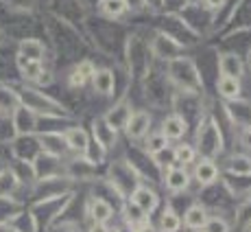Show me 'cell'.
Returning a JSON list of instances; mask_svg holds the SVG:
<instances>
[{"mask_svg":"<svg viewBox=\"0 0 251 232\" xmlns=\"http://www.w3.org/2000/svg\"><path fill=\"white\" fill-rule=\"evenodd\" d=\"M168 77L179 90L186 94H197L201 92V75L197 70V66L190 59L183 57H175L171 59V68H168Z\"/></svg>","mask_w":251,"mask_h":232,"instance_id":"obj_4","label":"cell"},{"mask_svg":"<svg viewBox=\"0 0 251 232\" xmlns=\"http://www.w3.org/2000/svg\"><path fill=\"white\" fill-rule=\"evenodd\" d=\"M114 206L100 195H92L88 206H85V215H88L90 224H107L114 219Z\"/></svg>","mask_w":251,"mask_h":232,"instance_id":"obj_11","label":"cell"},{"mask_svg":"<svg viewBox=\"0 0 251 232\" xmlns=\"http://www.w3.org/2000/svg\"><path fill=\"white\" fill-rule=\"evenodd\" d=\"M157 230L160 232H179L181 230V217L175 212L173 206H166L157 221Z\"/></svg>","mask_w":251,"mask_h":232,"instance_id":"obj_26","label":"cell"},{"mask_svg":"<svg viewBox=\"0 0 251 232\" xmlns=\"http://www.w3.org/2000/svg\"><path fill=\"white\" fill-rule=\"evenodd\" d=\"M153 53L157 57H164V59H175L177 53L181 51V44L175 40L173 35H166V33H160V35L153 40Z\"/></svg>","mask_w":251,"mask_h":232,"instance_id":"obj_18","label":"cell"},{"mask_svg":"<svg viewBox=\"0 0 251 232\" xmlns=\"http://www.w3.org/2000/svg\"><path fill=\"white\" fill-rule=\"evenodd\" d=\"M61 134H64V140H66V145H68V151L70 153H75V156H88L92 138H90V134L85 132L83 127L72 125V127L64 129Z\"/></svg>","mask_w":251,"mask_h":232,"instance_id":"obj_10","label":"cell"},{"mask_svg":"<svg viewBox=\"0 0 251 232\" xmlns=\"http://www.w3.org/2000/svg\"><path fill=\"white\" fill-rule=\"evenodd\" d=\"M88 232H109V226L107 224H90Z\"/></svg>","mask_w":251,"mask_h":232,"instance_id":"obj_39","label":"cell"},{"mask_svg":"<svg viewBox=\"0 0 251 232\" xmlns=\"http://www.w3.org/2000/svg\"><path fill=\"white\" fill-rule=\"evenodd\" d=\"M140 184H142V173H140L138 169L133 167V162L127 160V158L114 162V167L109 169L107 186L112 188L120 200H123V197H129Z\"/></svg>","mask_w":251,"mask_h":232,"instance_id":"obj_2","label":"cell"},{"mask_svg":"<svg viewBox=\"0 0 251 232\" xmlns=\"http://www.w3.org/2000/svg\"><path fill=\"white\" fill-rule=\"evenodd\" d=\"M0 232H16V226L13 224H2V221H0Z\"/></svg>","mask_w":251,"mask_h":232,"instance_id":"obj_40","label":"cell"},{"mask_svg":"<svg viewBox=\"0 0 251 232\" xmlns=\"http://www.w3.org/2000/svg\"><path fill=\"white\" fill-rule=\"evenodd\" d=\"M24 208L18 200H13V197H0V221L2 224H16Z\"/></svg>","mask_w":251,"mask_h":232,"instance_id":"obj_24","label":"cell"},{"mask_svg":"<svg viewBox=\"0 0 251 232\" xmlns=\"http://www.w3.org/2000/svg\"><path fill=\"white\" fill-rule=\"evenodd\" d=\"M18 55L24 57L26 61H37V64H42V59H44V55H46V48L37 37H26V40L20 42Z\"/></svg>","mask_w":251,"mask_h":232,"instance_id":"obj_20","label":"cell"},{"mask_svg":"<svg viewBox=\"0 0 251 232\" xmlns=\"http://www.w3.org/2000/svg\"><path fill=\"white\" fill-rule=\"evenodd\" d=\"M149 132H151V114L144 112V110L133 112L131 118H129V123L125 125V134H127V138L133 140V143L144 140L149 136Z\"/></svg>","mask_w":251,"mask_h":232,"instance_id":"obj_13","label":"cell"},{"mask_svg":"<svg viewBox=\"0 0 251 232\" xmlns=\"http://www.w3.org/2000/svg\"><path fill=\"white\" fill-rule=\"evenodd\" d=\"M20 96H18V90L9 88V86H0V116H11L20 108Z\"/></svg>","mask_w":251,"mask_h":232,"instance_id":"obj_22","label":"cell"},{"mask_svg":"<svg viewBox=\"0 0 251 232\" xmlns=\"http://www.w3.org/2000/svg\"><path fill=\"white\" fill-rule=\"evenodd\" d=\"M192 147H195L197 156L205 158V160H216L223 153V132L214 120V116H201Z\"/></svg>","mask_w":251,"mask_h":232,"instance_id":"obj_1","label":"cell"},{"mask_svg":"<svg viewBox=\"0 0 251 232\" xmlns=\"http://www.w3.org/2000/svg\"><path fill=\"white\" fill-rule=\"evenodd\" d=\"M22 184L18 182L16 173L9 169V164L0 171V197H13L16 200V191L20 188Z\"/></svg>","mask_w":251,"mask_h":232,"instance_id":"obj_25","label":"cell"},{"mask_svg":"<svg viewBox=\"0 0 251 232\" xmlns=\"http://www.w3.org/2000/svg\"><path fill=\"white\" fill-rule=\"evenodd\" d=\"M92 88H94L99 94H103V96L112 94L114 92V72L109 68L94 70V75H92Z\"/></svg>","mask_w":251,"mask_h":232,"instance_id":"obj_23","label":"cell"},{"mask_svg":"<svg viewBox=\"0 0 251 232\" xmlns=\"http://www.w3.org/2000/svg\"><path fill=\"white\" fill-rule=\"evenodd\" d=\"M127 202H131V204L138 206L147 217H151L153 212L157 210V206H160V195L155 193V188H151L147 184H140L136 191L127 197Z\"/></svg>","mask_w":251,"mask_h":232,"instance_id":"obj_9","label":"cell"},{"mask_svg":"<svg viewBox=\"0 0 251 232\" xmlns=\"http://www.w3.org/2000/svg\"><path fill=\"white\" fill-rule=\"evenodd\" d=\"M16 232H20V230H16Z\"/></svg>","mask_w":251,"mask_h":232,"instance_id":"obj_42","label":"cell"},{"mask_svg":"<svg viewBox=\"0 0 251 232\" xmlns=\"http://www.w3.org/2000/svg\"><path fill=\"white\" fill-rule=\"evenodd\" d=\"M133 232H160V230H157V226H153L151 221H144L138 228H133Z\"/></svg>","mask_w":251,"mask_h":232,"instance_id":"obj_38","label":"cell"},{"mask_svg":"<svg viewBox=\"0 0 251 232\" xmlns=\"http://www.w3.org/2000/svg\"><path fill=\"white\" fill-rule=\"evenodd\" d=\"M234 226L238 232H251V195L234 212Z\"/></svg>","mask_w":251,"mask_h":232,"instance_id":"obj_29","label":"cell"},{"mask_svg":"<svg viewBox=\"0 0 251 232\" xmlns=\"http://www.w3.org/2000/svg\"><path fill=\"white\" fill-rule=\"evenodd\" d=\"M216 90L223 99L227 101H236L240 96V79H231V77H221L216 81Z\"/></svg>","mask_w":251,"mask_h":232,"instance_id":"obj_30","label":"cell"},{"mask_svg":"<svg viewBox=\"0 0 251 232\" xmlns=\"http://www.w3.org/2000/svg\"><path fill=\"white\" fill-rule=\"evenodd\" d=\"M90 138H92V143H96V147H99L100 151L107 153V151H112L116 147V143H118V132H116L103 116H99V118L92 120V136Z\"/></svg>","mask_w":251,"mask_h":232,"instance_id":"obj_6","label":"cell"},{"mask_svg":"<svg viewBox=\"0 0 251 232\" xmlns=\"http://www.w3.org/2000/svg\"><path fill=\"white\" fill-rule=\"evenodd\" d=\"M219 66H221V77H231V79L243 77V61L234 53H223L219 57Z\"/></svg>","mask_w":251,"mask_h":232,"instance_id":"obj_21","label":"cell"},{"mask_svg":"<svg viewBox=\"0 0 251 232\" xmlns=\"http://www.w3.org/2000/svg\"><path fill=\"white\" fill-rule=\"evenodd\" d=\"M201 232H231V226H229V221L225 219V217L210 215Z\"/></svg>","mask_w":251,"mask_h":232,"instance_id":"obj_35","label":"cell"},{"mask_svg":"<svg viewBox=\"0 0 251 232\" xmlns=\"http://www.w3.org/2000/svg\"><path fill=\"white\" fill-rule=\"evenodd\" d=\"M127 11V2L125 0H100V13L107 18H120Z\"/></svg>","mask_w":251,"mask_h":232,"instance_id":"obj_34","label":"cell"},{"mask_svg":"<svg viewBox=\"0 0 251 232\" xmlns=\"http://www.w3.org/2000/svg\"><path fill=\"white\" fill-rule=\"evenodd\" d=\"M223 2H225V0H205L207 7H221Z\"/></svg>","mask_w":251,"mask_h":232,"instance_id":"obj_41","label":"cell"},{"mask_svg":"<svg viewBox=\"0 0 251 232\" xmlns=\"http://www.w3.org/2000/svg\"><path fill=\"white\" fill-rule=\"evenodd\" d=\"M18 96H20V103L24 108H28L37 116H44V118H61V116L66 118V116H70L68 108H64L59 101L50 99V96L40 92V90L22 88V90H18Z\"/></svg>","mask_w":251,"mask_h":232,"instance_id":"obj_3","label":"cell"},{"mask_svg":"<svg viewBox=\"0 0 251 232\" xmlns=\"http://www.w3.org/2000/svg\"><path fill=\"white\" fill-rule=\"evenodd\" d=\"M168 145H171V143H168V140L164 138L160 132H155V134H149V136L144 138V151L151 153V156H155V153L168 149Z\"/></svg>","mask_w":251,"mask_h":232,"instance_id":"obj_33","label":"cell"},{"mask_svg":"<svg viewBox=\"0 0 251 232\" xmlns=\"http://www.w3.org/2000/svg\"><path fill=\"white\" fill-rule=\"evenodd\" d=\"M46 232H83V228L76 221H57Z\"/></svg>","mask_w":251,"mask_h":232,"instance_id":"obj_36","label":"cell"},{"mask_svg":"<svg viewBox=\"0 0 251 232\" xmlns=\"http://www.w3.org/2000/svg\"><path fill=\"white\" fill-rule=\"evenodd\" d=\"M9 151H11V160H24V162H35L40 156V143H37V134L31 136H13L9 140Z\"/></svg>","mask_w":251,"mask_h":232,"instance_id":"obj_5","label":"cell"},{"mask_svg":"<svg viewBox=\"0 0 251 232\" xmlns=\"http://www.w3.org/2000/svg\"><path fill=\"white\" fill-rule=\"evenodd\" d=\"M240 143L251 151V127H245L243 132H240Z\"/></svg>","mask_w":251,"mask_h":232,"instance_id":"obj_37","label":"cell"},{"mask_svg":"<svg viewBox=\"0 0 251 232\" xmlns=\"http://www.w3.org/2000/svg\"><path fill=\"white\" fill-rule=\"evenodd\" d=\"M125 221H127L129 228H138V226L144 224V221H151V217H147L138 206H133L131 202H127V204H125Z\"/></svg>","mask_w":251,"mask_h":232,"instance_id":"obj_32","label":"cell"},{"mask_svg":"<svg viewBox=\"0 0 251 232\" xmlns=\"http://www.w3.org/2000/svg\"><path fill=\"white\" fill-rule=\"evenodd\" d=\"M173 160H175L177 167L188 169L190 164L197 162V151L190 143H179L175 149H173Z\"/></svg>","mask_w":251,"mask_h":232,"instance_id":"obj_27","label":"cell"},{"mask_svg":"<svg viewBox=\"0 0 251 232\" xmlns=\"http://www.w3.org/2000/svg\"><path fill=\"white\" fill-rule=\"evenodd\" d=\"M131 114H133V110H131V105L127 103V101H120V103H116L112 110H109L107 114L103 116L105 120H107L109 125L116 129V132H120V129H125V125L129 123V118H131Z\"/></svg>","mask_w":251,"mask_h":232,"instance_id":"obj_19","label":"cell"},{"mask_svg":"<svg viewBox=\"0 0 251 232\" xmlns=\"http://www.w3.org/2000/svg\"><path fill=\"white\" fill-rule=\"evenodd\" d=\"M18 66H20V72H22L24 81H28V84H37V81H40L42 68H44L42 64H37V61H26L24 57L18 55Z\"/></svg>","mask_w":251,"mask_h":232,"instance_id":"obj_31","label":"cell"},{"mask_svg":"<svg viewBox=\"0 0 251 232\" xmlns=\"http://www.w3.org/2000/svg\"><path fill=\"white\" fill-rule=\"evenodd\" d=\"M207 217H210V210H207L203 204L195 202V204H190L186 208V215H183L181 224L190 232H201L205 226V221H207Z\"/></svg>","mask_w":251,"mask_h":232,"instance_id":"obj_16","label":"cell"},{"mask_svg":"<svg viewBox=\"0 0 251 232\" xmlns=\"http://www.w3.org/2000/svg\"><path fill=\"white\" fill-rule=\"evenodd\" d=\"M186 132H188V120L183 118L181 114H171L162 120L160 134L168 140V143H171V140H181L186 136Z\"/></svg>","mask_w":251,"mask_h":232,"instance_id":"obj_15","label":"cell"},{"mask_svg":"<svg viewBox=\"0 0 251 232\" xmlns=\"http://www.w3.org/2000/svg\"><path fill=\"white\" fill-rule=\"evenodd\" d=\"M37 118L40 116L33 114L28 108H20L16 110V112L11 114V127H13V136H31V134H35L37 129Z\"/></svg>","mask_w":251,"mask_h":232,"instance_id":"obj_12","label":"cell"},{"mask_svg":"<svg viewBox=\"0 0 251 232\" xmlns=\"http://www.w3.org/2000/svg\"><path fill=\"white\" fill-rule=\"evenodd\" d=\"M225 173L231 177H251V156L249 153H231L225 162Z\"/></svg>","mask_w":251,"mask_h":232,"instance_id":"obj_17","label":"cell"},{"mask_svg":"<svg viewBox=\"0 0 251 232\" xmlns=\"http://www.w3.org/2000/svg\"><path fill=\"white\" fill-rule=\"evenodd\" d=\"M227 112L231 123L240 125V127H251V105L249 103H229Z\"/></svg>","mask_w":251,"mask_h":232,"instance_id":"obj_28","label":"cell"},{"mask_svg":"<svg viewBox=\"0 0 251 232\" xmlns=\"http://www.w3.org/2000/svg\"><path fill=\"white\" fill-rule=\"evenodd\" d=\"M37 143H40V151L46 153V156L59 158V160H68V158H70L68 145H66L64 134H61V132H44V134H37Z\"/></svg>","mask_w":251,"mask_h":232,"instance_id":"obj_7","label":"cell"},{"mask_svg":"<svg viewBox=\"0 0 251 232\" xmlns=\"http://www.w3.org/2000/svg\"><path fill=\"white\" fill-rule=\"evenodd\" d=\"M162 182H164V188H166L171 195H181L190 188V182H192V175L188 173V169L183 167H171L166 171H162Z\"/></svg>","mask_w":251,"mask_h":232,"instance_id":"obj_8","label":"cell"},{"mask_svg":"<svg viewBox=\"0 0 251 232\" xmlns=\"http://www.w3.org/2000/svg\"><path fill=\"white\" fill-rule=\"evenodd\" d=\"M192 177H195L197 184H199L201 188L212 186V184H216V182L221 180V169L216 167L214 160H205V158H201V160L195 162V171H192Z\"/></svg>","mask_w":251,"mask_h":232,"instance_id":"obj_14","label":"cell"}]
</instances>
